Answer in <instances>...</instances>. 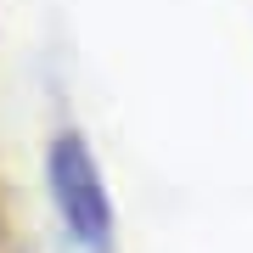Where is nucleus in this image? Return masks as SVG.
Segmentation results:
<instances>
[{
  "instance_id": "obj_1",
  "label": "nucleus",
  "mask_w": 253,
  "mask_h": 253,
  "mask_svg": "<svg viewBox=\"0 0 253 253\" xmlns=\"http://www.w3.org/2000/svg\"><path fill=\"white\" fill-rule=\"evenodd\" d=\"M45 180H51V203L62 214L68 236L90 253H107L113 248V197L101 186V169H96V152L79 129H62L45 152Z\"/></svg>"
}]
</instances>
